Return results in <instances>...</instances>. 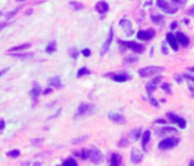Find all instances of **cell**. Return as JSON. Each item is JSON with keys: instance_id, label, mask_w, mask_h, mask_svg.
I'll return each mask as SVG.
<instances>
[{"instance_id": "10", "label": "cell", "mask_w": 194, "mask_h": 166, "mask_svg": "<svg viewBox=\"0 0 194 166\" xmlns=\"http://www.w3.org/2000/svg\"><path fill=\"white\" fill-rule=\"evenodd\" d=\"M161 80H162V77H161V76H157L156 78H154L152 81H150L147 85H145V88H147V91L149 95H152V93L156 90L157 86H158V83L160 82Z\"/></svg>"}, {"instance_id": "17", "label": "cell", "mask_w": 194, "mask_h": 166, "mask_svg": "<svg viewBox=\"0 0 194 166\" xmlns=\"http://www.w3.org/2000/svg\"><path fill=\"white\" fill-rule=\"evenodd\" d=\"M48 84L54 86L56 88H60L61 87V82H60V77L59 76H54L51 77L50 79H48Z\"/></svg>"}, {"instance_id": "7", "label": "cell", "mask_w": 194, "mask_h": 166, "mask_svg": "<svg viewBox=\"0 0 194 166\" xmlns=\"http://www.w3.org/2000/svg\"><path fill=\"white\" fill-rule=\"evenodd\" d=\"M121 43L124 44V46L127 48H130V49H132L134 52H136V53H143L144 52V46L140 45V44H137V43H134V42H121Z\"/></svg>"}, {"instance_id": "36", "label": "cell", "mask_w": 194, "mask_h": 166, "mask_svg": "<svg viewBox=\"0 0 194 166\" xmlns=\"http://www.w3.org/2000/svg\"><path fill=\"white\" fill-rule=\"evenodd\" d=\"M128 145H129V141H128L127 138H123L121 141H119V143H118V145L121 146V147H124V146H128Z\"/></svg>"}, {"instance_id": "41", "label": "cell", "mask_w": 194, "mask_h": 166, "mask_svg": "<svg viewBox=\"0 0 194 166\" xmlns=\"http://www.w3.org/2000/svg\"><path fill=\"white\" fill-rule=\"evenodd\" d=\"M8 70H10V67H6V69H3V70H2V71H1V73H0V75H1V76H3L4 74H5L6 72L8 71Z\"/></svg>"}, {"instance_id": "40", "label": "cell", "mask_w": 194, "mask_h": 166, "mask_svg": "<svg viewBox=\"0 0 194 166\" xmlns=\"http://www.w3.org/2000/svg\"><path fill=\"white\" fill-rule=\"evenodd\" d=\"M4 127H5V123H4V119H1V126H0V130H1V131L3 130Z\"/></svg>"}, {"instance_id": "6", "label": "cell", "mask_w": 194, "mask_h": 166, "mask_svg": "<svg viewBox=\"0 0 194 166\" xmlns=\"http://www.w3.org/2000/svg\"><path fill=\"white\" fill-rule=\"evenodd\" d=\"M166 116L168 117V119L171 122V123H174V124H178V126H180V128H182V129L186 128V121H185L183 117H180L178 115L174 114V113H171V112L167 113Z\"/></svg>"}, {"instance_id": "32", "label": "cell", "mask_w": 194, "mask_h": 166, "mask_svg": "<svg viewBox=\"0 0 194 166\" xmlns=\"http://www.w3.org/2000/svg\"><path fill=\"white\" fill-rule=\"evenodd\" d=\"M7 156L12 157V158H17L20 156V150H13L10 152H7Z\"/></svg>"}, {"instance_id": "47", "label": "cell", "mask_w": 194, "mask_h": 166, "mask_svg": "<svg viewBox=\"0 0 194 166\" xmlns=\"http://www.w3.org/2000/svg\"><path fill=\"white\" fill-rule=\"evenodd\" d=\"M151 4H152V2L150 1V2H147V3H145V5H151Z\"/></svg>"}, {"instance_id": "22", "label": "cell", "mask_w": 194, "mask_h": 166, "mask_svg": "<svg viewBox=\"0 0 194 166\" xmlns=\"http://www.w3.org/2000/svg\"><path fill=\"white\" fill-rule=\"evenodd\" d=\"M169 133H178V130L171 127H163L159 130V135H164V134H169Z\"/></svg>"}, {"instance_id": "34", "label": "cell", "mask_w": 194, "mask_h": 166, "mask_svg": "<svg viewBox=\"0 0 194 166\" xmlns=\"http://www.w3.org/2000/svg\"><path fill=\"white\" fill-rule=\"evenodd\" d=\"M21 7H16L15 10H10V12H8L7 14L5 15V17H6V19H10V18H12V17H14L15 15L17 14V13L19 12V10H20Z\"/></svg>"}, {"instance_id": "30", "label": "cell", "mask_w": 194, "mask_h": 166, "mask_svg": "<svg viewBox=\"0 0 194 166\" xmlns=\"http://www.w3.org/2000/svg\"><path fill=\"white\" fill-rule=\"evenodd\" d=\"M15 57L17 58H24V59H29L33 57V53H26V54H15Z\"/></svg>"}, {"instance_id": "3", "label": "cell", "mask_w": 194, "mask_h": 166, "mask_svg": "<svg viewBox=\"0 0 194 166\" xmlns=\"http://www.w3.org/2000/svg\"><path fill=\"white\" fill-rule=\"evenodd\" d=\"M95 110V106L93 104L89 103H81L78 107V111L76 116H86L93 112Z\"/></svg>"}, {"instance_id": "39", "label": "cell", "mask_w": 194, "mask_h": 166, "mask_svg": "<svg viewBox=\"0 0 194 166\" xmlns=\"http://www.w3.org/2000/svg\"><path fill=\"white\" fill-rule=\"evenodd\" d=\"M150 103L152 105H154L155 107H159V103L156 101V99H154V98H150Z\"/></svg>"}, {"instance_id": "18", "label": "cell", "mask_w": 194, "mask_h": 166, "mask_svg": "<svg viewBox=\"0 0 194 166\" xmlns=\"http://www.w3.org/2000/svg\"><path fill=\"white\" fill-rule=\"evenodd\" d=\"M121 162V156L116 153L111 155V159H110V166H119Z\"/></svg>"}, {"instance_id": "4", "label": "cell", "mask_w": 194, "mask_h": 166, "mask_svg": "<svg viewBox=\"0 0 194 166\" xmlns=\"http://www.w3.org/2000/svg\"><path fill=\"white\" fill-rule=\"evenodd\" d=\"M103 158L104 157L101 150L96 146H91V148L89 150V159L96 164H99L103 161Z\"/></svg>"}, {"instance_id": "46", "label": "cell", "mask_w": 194, "mask_h": 166, "mask_svg": "<svg viewBox=\"0 0 194 166\" xmlns=\"http://www.w3.org/2000/svg\"><path fill=\"white\" fill-rule=\"evenodd\" d=\"M190 166H194V160L190 162Z\"/></svg>"}, {"instance_id": "15", "label": "cell", "mask_w": 194, "mask_h": 166, "mask_svg": "<svg viewBox=\"0 0 194 166\" xmlns=\"http://www.w3.org/2000/svg\"><path fill=\"white\" fill-rule=\"evenodd\" d=\"M176 40H178V43H180L184 47H187L189 45V39L182 32H178L176 33Z\"/></svg>"}, {"instance_id": "27", "label": "cell", "mask_w": 194, "mask_h": 166, "mask_svg": "<svg viewBox=\"0 0 194 166\" xmlns=\"http://www.w3.org/2000/svg\"><path fill=\"white\" fill-rule=\"evenodd\" d=\"M89 73H90V71H89V70L87 69L86 67H81L79 71H78L77 76L80 78V77H82V76H84V75H88Z\"/></svg>"}, {"instance_id": "26", "label": "cell", "mask_w": 194, "mask_h": 166, "mask_svg": "<svg viewBox=\"0 0 194 166\" xmlns=\"http://www.w3.org/2000/svg\"><path fill=\"white\" fill-rule=\"evenodd\" d=\"M55 50H56V42L55 41L50 42V44L47 46V48H46V52H47V53H53Z\"/></svg>"}, {"instance_id": "8", "label": "cell", "mask_w": 194, "mask_h": 166, "mask_svg": "<svg viewBox=\"0 0 194 166\" xmlns=\"http://www.w3.org/2000/svg\"><path fill=\"white\" fill-rule=\"evenodd\" d=\"M108 117L111 122H113L114 124H124L127 122L126 117L124 116L123 114L117 113V112H110L108 114Z\"/></svg>"}, {"instance_id": "29", "label": "cell", "mask_w": 194, "mask_h": 166, "mask_svg": "<svg viewBox=\"0 0 194 166\" xmlns=\"http://www.w3.org/2000/svg\"><path fill=\"white\" fill-rule=\"evenodd\" d=\"M69 55L71 56L72 58L76 59V58L78 57V55H79V51H78L76 48H71V49L69 50Z\"/></svg>"}, {"instance_id": "35", "label": "cell", "mask_w": 194, "mask_h": 166, "mask_svg": "<svg viewBox=\"0 0 194 166\" xmlns=\"http://www.w3.org/2000/svg\"><path fill=\"white\" fill-rule=\"evenodd\" d=\"M162 89L165 91V93H169V95H170V93H171V88H170V85H169L168 83H164V84H162Z\"/></svg>"}, {"instance_id": "5", "label": "cell", "mask_w": 194, "mask_h": 166, "mask_svg": "<svg viewBox=\"0 0 194 166\" xmlns=\"http://www.w3.org/2000/svg\"><path fill=\"white\" fill-rule=\"evenodd\" d=\"M157 6H158L159 8H161L164 13L169 14V15H173L178 12V8H176L175 6H173L169 2L163 1V0H158V1H157Z\"/></svg>"}, {"instance_id": "24", "label": "cell", "mask_w": 194, "mask_h": 166, "mask_svg": "<svg viewBox=\"0 0 194 166\" xmlns=\"http://www.w3.org/2000/svg\"><path fill=\"white\" fill-rule=\"evenodd\" d=\"M152 21L154 22L155 24H158V25H161V24L164 23V17L162 15H158V16H152L151 17Z\"/></svg>"}, {"instance_id": "13", "label": "cell", "mask_w": 194, "mask_h": 166, "mask_svg": "<svg viewBox=\"0 0 194 166\" xmlns=\"http://www.w3.org/2000/svg\"><path fill=\"white\" fill-rule=\"evenodd\" d=\"M119 25L121 26L123 28H125V30H127L128 32V36H132L133 33V26H132V23L131 21L127 20V19H123L121 22H119Z\"/></svg>"}, {"instance_id": "37", "label": "cell", "mask_w": 194, "mask_h": 166, "mask_svg": "<svg viewBox=\"0 0 194 166\" xmlns=\"http://www.w3.org/2000/svg\"><path fill=\"white\" fill-rule=\"evenodd\" d=\"M42 142H43V138H36L31 141V143L33 145H42Z\"/></svg>"}, {"instance_id": "20", "label": "cell", "mask_w": 194, "mask_h": 166, "mask_svg": "<svg viewBox=\"0 0 194 166\" xmlns=\"http://www.w3.org/2000/svg\"><path fill=\"white\" fill-rule=\"evenodd\" d=\"M41 87L39 86L36 83H34V85H33V88L31 89V91H30V95H31V97H32V99L33 100H36L38 99V97L41 95Z\"/></svg>"}, {"instance_id": "12", "label": "cell", "mask_w": 194, "mask_h": 166, "mask_svg": "<svg viewBox=\"0 0 194 166\" xmlns=\"http://www.w3.org/2000/svg\"><path fill=\"white\" fill-rule=\"evenodd\" d=\"M142 158H143V155L141 154L139 150H133L131 152V162L133 164H138L142 161Z\"/></svg>"}, {"instance_id": "11", "label": "cell", "mask_w": 194, "mask_h": 166, "mask_svg": "<svg viewBox=\"0 0 194 166\" xmlns=\"http://www.w3.org/2000/svg\"><path fill=\"white\" fill-rule=\"evenodd\" d=\"M112 40H113V28H110L108 36H107V40L104 43L103 47H102V49H101V55H105V54L107 53V51L111 46V43H112Z\"/></svg>"}, {"instance_id": "23", "label": "cell", "mask_w": 194, "mask_h": 166, "mask_svg": "<svg viewBox=\"0 0 194 166\" xmlns=\"http://www.w3.org/2000/svg\"><path fill=\"white\" fill-rule=\"evenodd\" d=\"M112 79L116 82H125L129 80V76H127L126 74H117V75L112 76Z\"/></svg>"}, {"instance_id": "19", "label": "cell", "mask_w": 194, "mask_h": 166, "mask_svg": "<svg viewBox=\"0 0 194 166\" xmlns=\"http://www.w3.org/2000/svg\"><path fill=\"white\" fill-rule=\"evenodd\" d=\"M150 138H151V131L147 130L142 134V141H141V143H142L143 150H147V145L149 143Z\"/></svg>"}, {"instance_id": "38", "label": "cell", "mask_w": 194, "mask_h": 166, "mask_svg": "<svg viewBox=\"0 0 194 166\" xmlns=\"http://www.w3.org/2000/svg\"><path fill=\"white\" fill-rule=\"evenodd\" d=\"M82 54H83V56H85V57H88V56L90 55V50H89L88 48L83 49L82 50Z\"/></svg>"}, {"instance_id": "2", "label": "cell", "mask_w": 194, "mask_h": 166, "mask_svg": "<svg viewBox=\"0 0 194 166\" xmlns=\"http://www.w3.org/2000/svg\"><path fill=\"white\" fill-rule=\"evenodd\" d=\"M180 142V139L174 138V137H169V138L163 139L162 141H160V143L158 145V147L160 150H169V148L175 147L176 145Z\"/></svg>"}, {"instance_id": "1", "label": "cell", "mask_w": 194, "mask_h": 166, "mask_svg": "<svg viewBox=\"0 0 194 166\" xmlns=\"http://www.w3.org/2000/svg\"><path fill=\"white\" fill-rule=\"evenodd\" d=\"M163 72V67H156V65H151V67H147L140 69L138 71V74L140 77L142 78H147V77H151V76L155 75H160Z\"/></svg>"}, {"instance_id": "14", "label": "cell", "mask_w": 194, "mask_h": 166, "mask_svg": "<svg viewBox=\"0 0 194 166\" xmlns=\"http://www.w3.org/2000/svg\"><path fill=\"white\" fill-rule=\"evenodd\" d=\"M167 41H168L169 45L171 46V48L174 51H178V40H176V36H174L173 33H168L166 36Z\"/></svg>"}, {"instance_id": "16", "label": "cell", "mask_w": 194, "mask_h": 166, "mask_svg": "<svg viewBox=\"0 0 194 166\" xmlns=\"http://www.w3.org/2000/svg\"><path fill=\"white\" fill-rule=\"evenodd\" d=\"M96 10H97V12H99L100 14L104 15L109 10V5H108L107 3H106V2H104V1L98 2L97 5H96Z\"/></svg>"}, {"instance_id": "44", "label": "cell", "mask_w": 194, "mask_h": 166, "mask_svg": "<svg viewBox=\"0 0 194 166\" xmlns=\"http://www.w3.org/2000/svg\"><path fill=\"white\" fill-rule=\"evenodd\" d=\"M170 27L173 28H173H175L176 27V22H173V24H171Z\"/></svg>"}, {"instance_id": "42", "label": "cell", "mask_w": 194, "mask_h": 166, "mask_svg": "<svg viewBox=\"0 0 194 166\" xmlns=\"http://www.w3.org/2000/svg\"><path fill=\"white\" fill-rule=\"evenodd\" d=\"M52 91V89L51 88H47V89H45V91H44V95H48V93H50Z\"/></svg>"}, {"instance_id": "33", "label": "cell", "mask_w": 194, "mask_h": 166, "mask_svg": "<svg viewBox=\"0 0 194 166\" xmlns=\"http://www.w3.org/2000/svg\"><path fill=\"white\" fill-rule=\"evenodd\" d=\"M70 5H72L74 7V10H82L83 8V5H82L81 3H79V2H70Z\"/></svg>"}, {"instance_id": "28", "label": "cell", "mask_w": 194, "mask_h": 166, "mask_svg": "<svg viewBox=\"0 0 194 166\" xmlns=\"http://www.w3.org/2000/svg\"><path fill=\"white\" fill-rule=\"evenodd\" d=\"M62 166H78V165H77V162L75 161V159L69 158V159H67V160L64 161Z\"/></svg>"}, {"instance_id": "21", "label": "cell", "mask_w": 194, "mask_h": 166, "mask_svg": "<svg viewBox=\"0 0 194 166\" xmlns=\"http://www.w3.org/2000/svg\"><path fill=\"white\" fill-rule=\"evenodd\" d=\"M141 131L142 129L141 128H137V129H134L130 132V137L133 139V140H138L139 137L141 136Z\"/></svg>"}, {"instance_id": "31", "label": "cell", "mask_w": 194, "mask_h": 166, "mask_svg": "<svg viewBox=\"0 0 194 166\" xmlns=\"http://www.w3.org/2000/svg\"><path fill=\"white\" fill-rule=\"evenodd\" d=\"M138 62V58L133 57V56H128L124 59V63H136Z\"/></svg>"}, {"instance_id": "9", "label": "cell", "mask_w": 194, "mask_h": 166, "mask_svg": "<svg viewBox=\"0 0 194 166\" xmlns=\"http://www.w3.org/2000/svg\"><path fill=\"white\" fill-rule=\"evenodd\" d=\"M155 36V31L153 29H147V30H140L137 33V38L138 40L141 41H150Z\"/></svg>"}, {"instance_id": "25", "label": "cell", "mask_w": 194, "mask_h": 166, "mask_svg": "<svg viewBox=\"0 0 194 166\" xmlns=\"http://www.w3.org/2000/svg\"><path fill=\"white\" fill-rule=\"evenodd\" d=\"M30 44H23V45H20V46H16V47H13L10 48L8 51H21V50H26L28 48H30Z\"/></svg>"}, {"instance_id": "43", "label": "cell", "mask_w": 194, "mask_h": 166, "mask_svg": "<svg viewBox=\"0 0 194 166\" xmlns=\"http://www.w3.org/2000/svg\"><path fill=\"white\" fill-rule=\"evenodd\" d=\"M162 53H163V54H167V53H168V51H167V48H166V49H165L164 46H163V47H162Z\"/></svg>"}, {"instance_id": "45", "label": "cell", "mask_w": 194, "mask_h": 166, "mask_svg": "<svg viewBox=\"0 0 194 166\" xmlns=\"http://www.w3.org/2000/svg\"><path fill=\"white\" fill-rule=\"evenodd\" d=\"M33 166H43V165H42V163H40V162H34Z\"/></svg>"}]
</instances>
